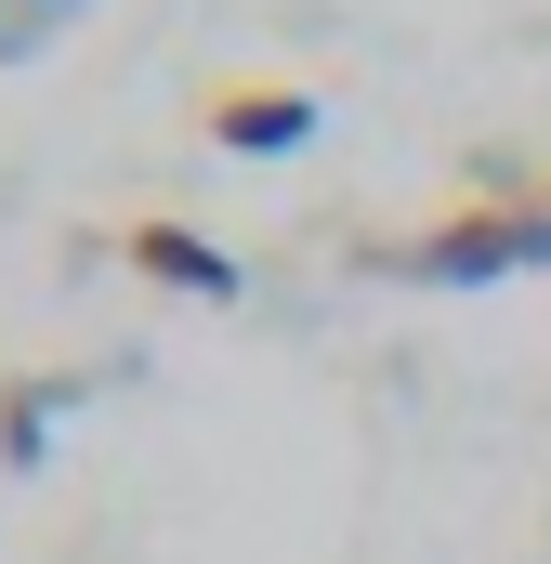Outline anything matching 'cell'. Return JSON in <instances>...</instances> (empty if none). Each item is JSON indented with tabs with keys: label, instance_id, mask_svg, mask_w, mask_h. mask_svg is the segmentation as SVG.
Segmentation results:
<instances>
[{
	"label": "cell",
	"instance_id": "obj_1",
	"mask_svg": "<svg viewBox=\"0 0 551 564\" xmlns=\"http://www.w3.org/2000/svg\"><path fill=\"white\" fill-rule=\"evenodd\" d=\"M539 263H551V197H460L420 237H368L381 289H499V276H539Z\"/></svg>",
	"mask_w": 551,
	"mask_h": 564
},
{
	"label": "cell",
	"instance_id": "obj_2",
	"mask_svg": "<svg viewBox=\"0 0 551 564\" xmlns=\"http://www.w3.org/2000/svg\"><path fill=\"white\" fill-rule=\"evenodd\" d=\"M197 119H210V144H224V158H289V144H315V119H328V106H315L302 79H224Z\"/></svg>",
	"mask_w": 551,
	"mask_h": 564
},
{
	"label": "cell",
	"instance_id": "obj_3",
	"mask_svg": "<svg viewBox=\"0 0 551 564\" xmlns=\"http://www.w3.org/2000/svg\"><path fill=\"white\" fill-rule=\"evenodd\" d=\"M119 263H132L144 289H171V302H237V250H210L197 224H158V210L119 224Z\"/></svg>",
	"mask_w": 551,
	"mask_h": 564
},
{
	"label": "cell",
	"instance_id": "obj_4",
	"mask_svg": "<svg viewBox=\"0 0 551 564\" xmlns=\"http://www.w3.org/2000/svg\"><path fill=\"white\" fill-rule=\"evenodd\" d=\"M66 13H79V0H0V53H40Z\"/></svg>",
	"mask_w": 551,
	"mask_h": 564
},
{
	"label": "cell",
	"instance_id": "obj_5",
	"mask_svg": "<svg viewBox=\"0 0 551 564\" xmlns=\"http://www.w3.org/2000/svg\"><path fill=\"white\" fill-rule=\"evenodd\" d=\"M40 408L53 394H0V459H40Z\"/></svg>",
	"mask_w": 551,
	"mask_h": 564
}]
</instances>
